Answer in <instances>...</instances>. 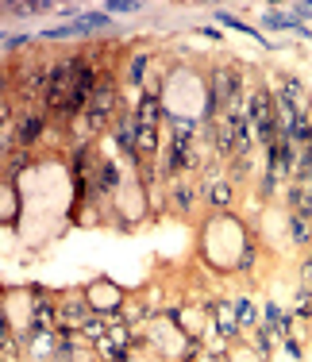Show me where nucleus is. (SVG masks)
<instances>
[{
    "mask_svg": "<svg viewBox=\"0 0 312 362\" xmlns=\"http://www.w3.org/2000/svg\"><path fill=\"white\" fill-rule=\"evenodd\" d=\"M263 23H266V27H274V31H297V35H309V31L293 20V16H282V12H266Z\"/></svg>",
    "mask_w": 312,
    "mask_h": 362,
    "instance_id": "obj_15",
    "label": "nucleus"
},
{
    "mask_svg": "<svg viewBox=\"0 0 312 362\" xmlns=\"http://www.w3.org/2000/svg\"><path fill=\"white\" fill-rule=\"evenodd\" d=\"M201 185H205V196H208V205H212V208H232L235 189H232V181H227V177H220L216 170H208Z\"/></svg>",
    "mask_w": 312,
    "mask_h": 362,
    "instance_id": "obj_7",
    "label": "nucleus"
},
{
    "mask_svg": "<svg viewBox=\"0 0 312 362\" xmlns=\"http://www.w3.org/2000/svg\"><path fill=\"white\" fill-rule=\"evenodd\" d=\"M135 147H139V158H151V155H158V128H139V135H135Z\"/></svg>",
    "mask_w": 312,
    "mask_h": 362,
    "instance_id": "obj_14",
    "label": "nucleus"
},
{
    "mask_svg": "<svg viewBox=\"0 0 312 362\" xmlns=\"http://www.w3.org/2000/svg\"><path fill=\"white\" fill-rule=\"evenodd\" d=\"M212 316H216V324H220V335H224V339H235V335H239V316L232 313V304L227 301H216Z\"/></svg>",
    "mask_w": 312,
    "mask_h": 362,
    "instance_id": "obj_9",
    "label": "nucleus"
},
{
    "mask_svg": "<svg viewBox=\"0 0 312 362\" xmlns=\"http://www.w3.org/2000/svg\"><path fill=\"white\" fill-rule=\"evenodd\" d=\"M170 201H174L177 212H189V208H193V201H197V185H193V181H186V177H174Z\"/></svg>",
    "mask_w": 312,
    "mask_h": 362,
    "instance_id": "obj_11",
    "label": "nucleus"
},
{
    "mask_svg": "<svg viewBox=\"0 0 312 362\" xmlns=\"http://www.w3.org/2000/svg\"><path fill=\"white\" fill-rule=\"evenodd\" d=\"M89 316H97L89 293H69V297H62L58 301V328H74V332H81Z\"/></svg>",
    "mask_w": 312,
    "mask_h": 362,
    "instance_id": "obj_4",
    "label": "nucleus"
},
{
    "mask_svg": "<svg viewBox=\"0 0 312 362\" xmlns=\"http://www.w3.org/2000/svg\"><path fill=\"white\" fill-rule=\"evenodd\" d=\"M104 335H108V320H104V316H89V320H85V328H81V339L100 343Z\"/></svg>",
    "mask_w": 312,
    "mask_h": 362,
    "instance_id": "obj_16",
    "label": "nucleus"
},
{
    "mask_svg": "<svg viewBox=\"0 0 312 362\" xmlns=\"http://www.w3.org/2000/svg\"><path fill=\"white\" fill-rule=\"evenodd\" d=\"M27 35H4V50H20V47H27Z\"/></svg>",
    "mask_w": 312,
    "mask_h": 362,
    "instance_id": "obj_20",
    "label": "nucleus"
},
{
    "mask_svg": "<svg viewBox=\"0 0 312 362\" xmlns=\"http://www.w3.org/2000/svg\"><path fill=\"white\" fill-rule=\"evenodd\" d=\"M89 177H93V196H108V193L120 189V170H116V162H108V158H97Z\"/></svg>",
    "mask_w": 312,
    "mask_h": 362,
    "instance_id": "obj_6",
    "label": "nucleus"
},
{
    "mask_svg": "<svg viewBox=\"0 0 312 362\" xmlns=\"http://www.w3.org/2000/svg\"><path fill=\"white\" fill-rule=\"evenodd\" d=\"M116 108H120V93H116V81L112 78H100L97 93H93V100H89L85 108V128L97 135V131L108 128V120L116 116Z\"/></svg>",
    "mask_w": 312,
    "mask_h": 362,
    "instance_id": "obj_1",
    "label": "nucleus"
},
{
    "mask_svg": "<svg viewBox=\"0 0 312 362\" xmlns=\"http://www.w3.org/2000/svg\"><path fill=\"white\" fill-rule=\"evenodd\" d=\"M108 27V16L104 12H89L81 16L78 23H66V27H54V31H43V39H69V35H93V31Z\"/></svg>",
    "mask_w": 312,
    "mask_h": 362,
    "instance_id": "obj_5",
    "label": "nucleus"
},
{
    "mask_svg": "<svg viewBox=\"0 0 312 362\" xmlns=\"http://www.w3.org/2000/svg\"><path fill=\"white\" fill-rule=\"evenodd\" d=\"M235 316H239V328H254V320H258V313H254V304L247 297L235 301Z\"/></svg>",
    "mask_w": 312,
    "mask_h": 362,
    "instance_id": "obj_18",
    "label": "nucleus"
},
{
    "mask_svg": "<svg viewBox=\"0 0 312 362\" xmlns=\"http://www.w3.org/2000/svg\"><path fill=\"white\" fill-rule=\"evenodd\" d=\"M278 100H282L285 108H293L304 124H312V100H309V89L301 85V78H293V73L278 78Z\"/></svg>",
    "mask_w": 312,
    "mask_h": 362,
    "instance_id": "obj_3",
    "label": "nucleus"
},
{
    "mask_svg": "<svg viewBox=\"0 0 312 362\" xmlns=\"http://www.w3.org/2000/svg\"><path fill=\"white\" fill-rule=\"evenodd\" d=\"M27 162H31V150H27V147L8 150V155H4V177H8V181H16V174H20Z\"/></svg>",
    "mask_w": 312,
    "mask_h": 362,
    "instance_id": "obj_13",
    "label": "nucleus"
},
{
    "mask_svg": "<svg viewBox=\"0 0 312 362\" xmlns=\"http://www.w3.org/2000/svg\"><path fill=\"white\" fill-rule=\"evenodd\" d=\"M251 124H254V139L270 147L278 135V100L270 97V89H254L251 93Z\"/></svg>",
    "mask_w": 312,
    "mask_h": 362,
    "instance_id": "obj_2",
    "label": "nucleus"
},
{
    "mask_svg": "<svg viewBox=\"0 0 312 362\" xmlns=\"http://www.w3.org/2000/svg\"><path fill=\"white\" fill-rule=\"evenodd\" d=\"M158 120H162V104H158V97L146 93V97L139 100V108H135V124L139 128H158Z\"/></svg>",
    "mask_w": 312,
    "mask_h": 362,
    "instance_id": "obj_10",
    "label": "nucleus"
},
{
    "mask_svg": "<svg viewBox=\"0 0 312 362\" xmlns=\"http://www.w3.org/2000/svg\"><path fill=\"white\" fill-rule=\"evenodd\" d=\"M139 4L135 0H112V4H108V12H135Z\"/></svg>",
    "mask_w": 312,
    "mask_h": 362,
    "instance_id": "obj_21",
    "label": "nucleus"
},
{
    "mask_svg": "<svg viewBox=\"0 0 312 362\" xmlns=\"http://www.w3.org/2000/svg\"><path fill=\"white\" fill-rule=\"evenodd\" d=\"M285 224H289V235H293V243H301V247H312V220H304V216L289 212V216H285Z\"/></svg>",
    "mask_w": 312,
    "mask_h": 362,
    "instance_id": "obj_12",
    "label": "nucleus"
},
{
    "mask_svg": "<svg viewBox=\"0 0 312 362\" xmlns=\"http://www.w3.org/2000/svg\"><path fill=\"white\" fill-rule=\"evenodd\" d=\"M47 131V112H23L20 116V128H16V135H20V147L31 150V143Z\"/></svg>",
    "mask_w": 312,
    "mask_h": 362,
    "instance_id": "obj_8",
    "label": "nucleus"
},
{
    "mask_svg": "<svg viewBox=\"0 0 312 362\" xmlns=\"http://www.w3.org/2000/svg\"><path fill=\"white\" fill-rule=\"evenodd\" d=\"M297 316H301V320H309V316H312V293H309V289L297 293Z\"/></svg>",
    "mask_w": 312,
    "mask_h": 362,
    "instance_id": "obj_19",
    "label": "nucleus"
},
{
    "mask_svg": "<svg viewBox=\"0 0 312 362\" xmlns=\"http://www.w3.org/2000/svg\"><path fill=\"white\" fill-rule=\"evenodd\" d=\"M85 362H97V359H85Z\"/></svg>",
    "mask_w": 312,
    "mask_h": 362,
    "instance_id": "obj_23",
    "label": "nucleus"
},
{
    "mask_svg": "<svg viewBox=\"0 0 312 362\" xmlns=\"http://www.w3.org/2000/svg\"><path fill=\"white\" fill-rule=\"evenodd\" d=\"M146 62H151V54H146V50H139L135 58H131V66H127V81H131V85H143V69H146Z\"/></svg>",
    "mask_w": 312,
    "mask_h": 362,
    "instance_id": "obj_17",
    "label": "nucleus"
},
{
    "mask_svg": "<svg viewBox=\"0 0 312 362\" xmlns=\"http://www.w3.org/2000/svg\"><path fill=\"white\" fill-rule=\"evenodd\" d=\"M301 289H309V293H312V258L301 266Z\"/></svg>",
    "mask_w": 312,
    "mask_h": 362,
    "instance_id": "obj_22",
    "label": "nucleus"
}]
</instances>
